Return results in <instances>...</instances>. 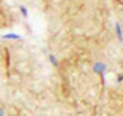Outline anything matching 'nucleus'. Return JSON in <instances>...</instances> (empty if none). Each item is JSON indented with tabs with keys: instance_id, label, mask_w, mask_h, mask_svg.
Wrapping results in <instances>:
<instances>
[{
	"instance_id": "f257e3e1",
	"label": "nucleus",
	"mask_w": 123,
	"mask_h": 116,
	"mask_svg": "<svg viewBox=\"0 0 123 116\" xmlns=\"http://www.w3.org/2000/svg\"><path fill=\"white\" fill-rule=\"evenodd\" d=\"M20 10H22V13H23L25 16L28 15V10H26V7H20Z\"/></svg>"
}]
</instances>
